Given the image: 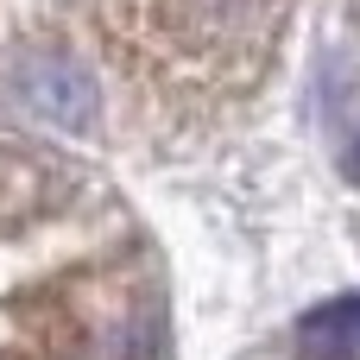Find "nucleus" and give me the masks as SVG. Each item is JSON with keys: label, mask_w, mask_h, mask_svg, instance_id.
<instances>
[{"label": "nucleus", "mask_w": 360, "mask_h": 360, "mask_svg": "<svg viewBox=\"0 0 360 360\" xmlns=\"http://www.w3.org/2000/svg\"><path fill=\"white\" fill-rule=\"evenodd\" d=\"M13 89H19V101H25L38 120H51V127H63V133H89L95 114H101L95 76H89L82 57H70L63 44H32V51L13 63Z\"/></svg>", "instance_id": "obj_1"}, {"label": "nucleus", "mask_w": 360, "mask_h": 360, "mask_svg": "<svg viewBox=\"0 0 360 360\" xmlns=\"http://www.w3.org/2000/svg\"><path fill=\"white\" fill-rule=\"evenodd\" d=\"M297 342L310 360H348L360 354V291L354 297H329L297 323Z\"/></svg>", "instance_id": "obj_2"}, {"label": "nucleus", "mask_w": 360, "mask_h": 360, "mask_svg": "<svg viewBox=\"0 0 360 360\" xmlns=\"http://www.w3.org/2000/svg\"><path fill=\"white\" fill-rule=\"evenodd\" d=\"M342 171H348V177H354V184H360V133H354V146L342 152Z\"/></svg>", "instance_id": "obj_3"}]
</instances>
